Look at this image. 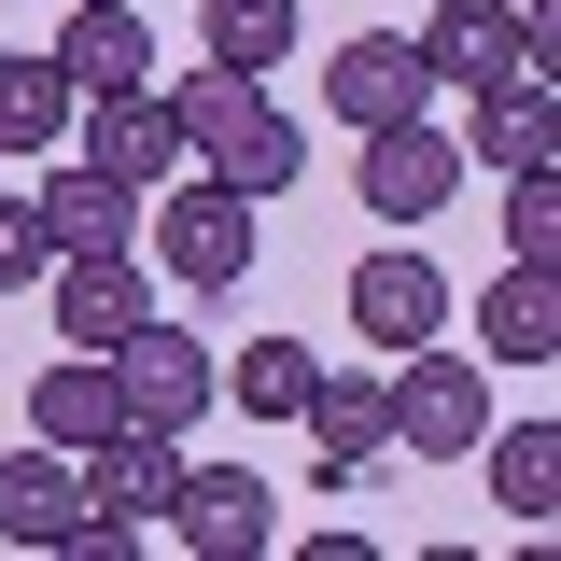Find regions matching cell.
<instances>
[{
	"label": "cell",
	"mask_w": 561,
	"mask_h": 561,
	"mask_svg": "<svg viewBox=\"0 0 561 561\" xmlns=\"http://www.w3.org/2000/svg\"><path fill=\"white\" fill-rule=\"evenodd\" d=\"M169 113H183V154H197L210 183H239L253 210H267V197H295L309 140H295V113L267 99V70H225V57H197L183 84H169Z\"/></svg>",
	"instance_id": "6da1fadb"
},
{
	"label": "cell",
	"mask_w": 561,
	"mask_h": 561,
	"mask_svg": "<svg viewBox=\"0 0 561 561\" xmlns=\"http://www.w3.org/2000/svg\"><path fill=\"white\" fill-rule=\"evenodd\" d=\"M140 225H154V253H169V280H183V295H239V280H253V253H267L253 197H239V183H210V169H169V183L140 197Z\"/></svg>",
	"instance_id": "7a4b0ae2"
},
{
	"label": "cell",
	"mask_w": 561,
	"mask_h": 561,
	"mask_svg": "<svg viewBox=\"0 0 561 561\" xmlns=\"http://www.w3.org/2000/svg\"><path fill=\"white\" fill-rule=\"evenodd\" d=\"M478 435H491V365L478 351H393V449L408 463H478Z\"/></svg>",
	"instance_id": "3957f363"
},
{
	"label": "cell",
	"mask_w": 561,
	"mask_h": 561,
	"mask_svg": "<svg viewBox=\"0 0 561 561\" xmlns=\"http://www.w3.org/2000/svg\"><path fill=\"white\" fill-rule=\"evenodd\" d=\"M113 408H127L140 435H197V421L225 408V365H210V351L183 337L169 309H154V323H140V337L113 351Z\"/></svg>",
	"instance_id": "277c9868"
},
{
	"label": "cell",
	"mask_w": 561,
	"mask_h": 561,
	"mask_svg": "<svg viewBox=\"0 0 561 561\" xmlns=\"http://www.w3.org/2000/svg\"><path fill=\"white\" fill-rule=\"evenodd\" d=\"M154 534L197 548V561H267V548H280V491L253 478V463H183V491H169Z\"/></svg>",
	"instance_id": "5b68a950"
},
{
	"label": "cell",
	"mask_w": 561,
	"mask_h": 561,
	"mask_svg": "<svg viewBox=\"0 0 561 561\" xmlns=\"http://www.w3.org/2000/svg\"><path fill=\"white\" fill-rule=\"evenodd\" d=\"M70 154L84 169H113V183H169V169H197L183 154V113H169V84H127V99H70Z\"/></svg>",
	"instance_id": "8992f818"
},
{
	"label": "cell",
	"mask_w": 561,
	"mask_h": 561,
	"mask_svg": "<svg viewBox=\"0 0 561 561\" xmlns=\"http://www.w3.org/2000/svg\"><path fill=\"white\" fill-rule=\"evenodd\" d=\"M43 295H57V351H127L154 323V267L140 253H57Z\"/></svg>",
	"instance_id": "52a82bcc"
},
{
	"label": "cell",
	"mask_w": 561,
	"mask_h": 561,
	"mask_svg": "<svg viewBox=\"0 0 561 561\" xmlns=\"http://www.w3.org/2000/svg\"><path fill=\"white\" fill-rule=\"evenodd\" d=\"M323 113H337L351 140L435 113V70H421V43H408V28H365V43H337V57H323Z\"/></svg>",
	"instance_id": "ba28073f"
},
{
	"label": "cell",
	"mask_w": 561,
	"mask_h": 561,
	"mask_svg": "<svg viewBox=\"0 0 561 561\" xmlns=\"http://www.w3.org/2000/svg\"><path fill=\"white\" fill-rule=\"evenodd\" d=\"M351 197L379 210V225H435V210L463 197V140H435L408 113V127H365V169H351Z\"/></svg>",
	"instance_id": "9c48e42d"
},
{
	"label": "cell",
	"mask_w": 561,
	"mask_h": 561,
	"mask_svg": "<svg viewBox=\"0 0 561 561\" xmlns=\"http://www.w3.org/2000/svg\"><path fill=\"white\" fill-rule=\"evenodd\" d=\"M351 337L379 351V365H393V351H421V337H449V280L421 267V253H393V239H379V253L351 267Z\"/></svg>",
	"instance_id": "30bf717a"
},
{
	"label": "cell",
	"mask_w": 561,
	"mask_h": 561,
	"mask_svg": "<svg viewBox=\"0 0 561 561\" xmlns=\"http://www.w3.org/2000/svg\"><path fill=\"white\" fill-rule=\"evenodd\" d=\"M309 463H323V491H351V478H379L393 463V379H309Z\"/></svg>",
	"instance_id": "8fae6325"
},
{
	"label": "cell",
	"mask_w": 561,
	"mask_h": 561,
	"mask_svg": "<svg viewBox=\"0 0 561 561\" xmlns=\"http://www.w3.org/2000/svg\"><path fill=\"white\" fill-rule=\"evenodd\" d=\"M43 253H140V183H113V169H43Z\"/></svg>",
	"instance_id": "7c38bea8"
},
{
	"label": "cell",
	"mask_w": 561,
	"mask_h": 561,
	"mask_svg": "<svg viewBox=\"0 0 561 561\" xmlns=\"http://www.w3.org/2000/svg\"><path fill=\"white\" fill-rule=\"evenodd\" d=\"M84 519V449H0V548H43L57 561V534Z\"/></svg>",
	"instance_id": "4fadbf2b"
},
{
	"label": "cell",
	"mask_w": 561,
	"mask_h": 561,
	"mask_svg": "<svg viewBox=\"0 0 561 561\" xmlns=\"http://www.w3.org/2000/svg\"><path fill=\"white\" fill-rule=\"evenodd\" d=\"M57 70H70V99H127V84H154V28H140V0H70Z\"/></svg>",
	"instance_id": "5bb4252c"
},
{
	"label": "cell",
	"mask_w": 561,
	"mask_h": 561,
	"mask_svg": "<svg viewBox=\"0 0 561 561\" xmlns=\"http://www.w3.org/2000/svg\"><path fill=\"white\" fill-rule=\"evenodd\" d=\"M463 169H561V99L534 84V70H505V84H478V127H463Z\"/></svg>",
	"instance_id": "9a60e30c"
},
{
	"label": "cell",
	"mask_w": 561,
	"mask_h": 561,
	"mask_svg": "<svg viewBox=\"0 0 561 561\" xmlns=\"http://www.w3.org/2000/svg\"><path fill=\"white\" fill-rule=\"evenodd\" d=\"M478 351H491V365H548V351H561V267L505 253V267L478 280Z\"/></svg>",
	"instance_id": "2e32d148"
},
{
	"label": "cell",
	"mask_w": 561,
	"mask_h": 561,
	"mask_svg": "<svg viewBox=\"0 0 561 561\" xmlns=\"http://www.w3.org/2000/svg\"><path fill=\"white\" fill-rule=\"evenodd\" d=\"M169 491H183V435H140V421H113L99 449H84V505H113V519H169Z\"/></svg>",
	"instance_id": "e0dca14e"
},
{
	"label": "cell",
	"mask_w": 561,
	"mask_h": 561,
	"mask_svg": "<svg viewBox=\"0 0 561 561\" xmlns=\"http://www.w3.org/2000/svg\"><path fill=\"white\" fill-rule=\"evenodd\" d=\"M408 43H421V70H435V84H463V99H478V84H505V70H534L505 0H435V28H408Z\"/></svg>",
	"instance_id": "ac0fdd59"
},
{
	"label": "cell",
	"mask_w": 561,
	"mask_h": 561,
	"mask_svg": "<svg viewBox=\"0 0 561 561\" xmlns=\"http://www.w3.org/2000/svg\"><path fill=\"white\" fill-rule=\"evenodd\" d=\"M113 351H57V365H43V379H28V435H43V449H99V435H113Z\"/></svg>",
	"instance_id": "d6986e66"
},
{
	"label": "cell",
	"mask_w": 561,
	"mask_h": 561,
	"mask_svg": "<svg viewBox=\"0 0 561 561\" xmlns=\"http://www.w3.org/2000/svg\"><path fill=\"white\" fill-rule=\"evenodd\" d=\"M478 463H491V505H505L519 534H548V519H561V421H491Z\"/></svg>",
	"instance_id": "ffe728a7"
},
{
	"label": "cell",
	"mask_w": 561,
	"mask_h": 561,
	"mask_svg": "<svg viewBox=\"0 0 561 561\" xmlns=\"http://www.w3.org/2000/svg\"><path fill=\"white\" fill-rule=\"evenodd\" d=\"M57 140H70V70L0 57V154H57Z\"/></svg>",
	"instance_id": "44dd1931"
},
{
	"label": "cell",
	"mask_w": 561,
	"mask_h": 561,
	"mask_svg": "<svg viewBox=\"0 0 561 561\" xmlns=\"http://www.w3.org/2000/svg\"><path fill=\"white\" fill-rule=\"evenodd\" d=\"M309 379H323V365H309L295 337H253L239 365H225V408H253V421H295V408H309Z\"/></svg>",
	"instance_id": "7402d4cb"
},
{
	"label": "cell",
	"mask_w": 561,
	"mask_h": 561,
	"mask_svg": "<svg viewBox=\"0 0 561 561\" xmlns=\"http://www.w3.org/2000/svg\"><path fill=\"white\" fill-rule=\"evenodd\" d=\"M210 57L225 70H280L295 57V0H210Z\"/></svg>",
	"instance_id": "603a6c76"
},
{
	"label": "cell",
	"mask_w": 561,
	"mask_h": 561,
	"mask_svg": "<svg viewBox=\"0 0 561 561\" xmlns=\"http://www.w3.org/2000/svg\"><path fill=\"white\" fill-rule=\"evenodd\" d=\"M505 253L561 267V169H519V183H505Z\"/></svg>",
	"instance_id": "cb8c5ba5"
},
{
	"label": "cell",
	"mask_w": 561,
	"mask_h": 561,
	"mask_svg": "<svg viewBox=\"0 0 561 561\" xmlns=\"http://www.w3.org/2000/svg\"><path fill=\"white\" fill-rule=\"evenodd\" d=\"M43 267H57V253H43V210L0 197V295H14V280H43Z\"/></svg>",
	"instance_id": "d4e9b609"
}]
</instances>
